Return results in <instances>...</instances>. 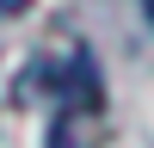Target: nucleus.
Listing matches in <instances>:
<instances>
[{
	"mask_svg": "<svg viewBox=\"0 0 154 148\" xmlns=\"http://www.w3.org/2000/svg\"><path fill=\"white\" fill-rule=\"evenodd\" d=\"M62 99H68L80 117H99V111H105V86H99V68H93L86 49H74V62L62 68Z\"/></svg>",
	"mask_w": 154,
	"mask_h": 148,
	"instance_id": "1",
	"label": "nucleus"
},
{
	"mask_svg": "<svg viewBox=\"0 0 154 148\" xmlns=\"http://www.w3.org/2000/svg\"><path fill=\"white\" fill-rule=\"evenodd\" d=\"M49 148H74V136H68V130H56V136H49Z\"/></svg>",
	"mask_w": 154,
	"mask_h": 148,
	"instance_id": "3",
	"label": "nucleus"
},
{
	"mask_svg": "<svg viewBox=\"0 0 154 148\" xmlns=\"http://www.w3.org/2000/svg\"><path fill=\"white\" fill-rule=\"evenodd\" d=\"M25 6H31V0H0V19H19Z\"/></svg>",
	"mask_w": 154,
	"mask_h": 148,
	"instance_id": "2",
	"label": "nucleus"
},
{
	"mask_svg": "<svg viewBox=\"0 0 154 148\" xmlns=\"http://www.w3.org/2000/svg\"><path fill=\"white\" fill-rule=\"evenodd\" d=\"M142 12H148V25H154V0H142Z\"/></svg>",
	"mask_w": 154,
	"mask_h": 148,
	"instance_id": "4",
	"label": "nucleus"
}]
</instances>
